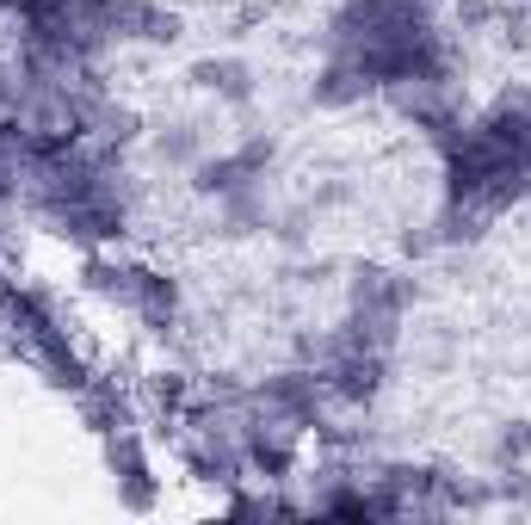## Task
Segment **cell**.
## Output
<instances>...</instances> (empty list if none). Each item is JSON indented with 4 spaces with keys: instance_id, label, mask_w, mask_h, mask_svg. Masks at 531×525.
Masks as SVG:
<instances>
[{
    "instance_id": "cell-1",
    "label": "cell",
    "mask_w": 531,
    "mask_h": 525,
    "mask_svg": "<svg viewBox=\"0 0 531 525\" xmlns=\"http://www.w3.org/2000/svg\"><path fill=\"white\" fill-rule=\"evenodd\" d=\"M192 81L210 87V93H223V99H247V62L223 56V62H198L192 68Z\"/></svg>"
}]
</instances>
